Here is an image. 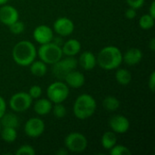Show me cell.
I'll return each instance as SVG.
<instances>
[{
  "mask_svg": "<svg viewBox=\"0 0 155 155\" xmlns=\"http://www.w3.org/2000/svg\"><path fill=\"white\" fill-rule=\"evenodd\" d=\"M37 51L30 41H20L13 48L12 56L14 61L21 66L30 65L35 59Z\"/></svg>",
  "mask_w": 155,
  "mask_h": 155,
  "instance_id": "1",
  "label": "cell"
},
{
  "mask_svg": "<svg viewBox=\"0 0 155 155\" xmlns=\"http://www.w3.org/2000/svg\"><path fill=\"white\" fill-rule=\"evenodd\" d=\"M123 62V54L120 49L114 45L103 48L96 58V63L104 70H114L119 67Z\"/></svg>",
  "mask_w": 155,
  "mask_h": 155,
  "instance_id": "2",
  "label": "cell"
},
{
  "mask_svg": "<svg viewBox=\"0 0 155 155\" xmlns=\"http://www.w3.org/2000/svg\"><path fill=\"white\" fill-rule=\"evenodd\" d=\"M96 110V102L94 98L87 94L79 95L73 107L74 114L80 120H85L91 117Z\"/></svg>",
  "mask_w": 155,
  "mask_h": 155,
  "instance_id": "3",
  "label": "cell"
},
{
  "mask_svg": "<svg viewBox=\"0 0 155 155\" xmlns=\"http://www.w3.org/2000/svg\"><path fill=\"white\" fill-rule=\"evenodd\" d=\"M37 54L41 61L48 64H54L63 57L62 47L56 45L53 42L41 45L37 51Z\"/></svg>",
  "mask_w": 155,
  "mask_h": 155,
  "instance_id": "4",
  "label": "cell"
},
{
  "mask_svg": "<svg viewBox=\"0 0 155 155\" xmlns=\"http://www.w3.org/2000/svg\"><path fill=\"white\" fill-rule=\"evenodd\" d=\"M77 64H78V61L74 56H67L64 59L61 58L58 62L53 64L52 73L56 78L60 80H64L65 75L69 72L76 68Z\"/></svg>",
  "mask_w": 155,
  "mask_h": 155,
  "instance_id": "5",
  "label": "cell"
},
{
  "mask_svg": "<svg viewBox=\"0 0 155 155\" xmlns=\"http://www.w3.org/2000/svg\"><path fill=\"white\" fill-rule=\"evenodd\" d=\"M69 95V88L61 81L51 84L47 88V97L54 104H60L66 100Z\"/></svg>",
  "mask_w": 155,
  "mask_h": 155,
  "instance_id": "6",
  "label": "cell"
},
{
  "mask_svg": "<svg viewBox=\"0 0 155 155\" xmlns=\"http://www.w3.org/2000/svg\"><path fill=\"white\" fill-rule=\"evenodd\" d=\"M86 137L80 133H71L64 139V145L67 151L72 153H83L87 147Z\"/></svg>",
  "mask_w": 155,
  "mask_h": 155,
  "instance_id": "7",
  "label": "cell"
},
{
  "mask_svg": "<svg viewBox=\"0 0 155 155\" xmlns=\"http://www.w3.org/2000/svg\"><path fill=\"white\" fill-rule=\"evenodd\" d=\"M32 98L28 93L20 92L16 93L9 100L10 108L17 113H22L26 111L32 104Z\"/></svg>",
  "mask_w": 155,
  "mask_h": 155,
  "instance_id": "8",
  "label": "cell"
},
{
  "mask_svg": "<svg viewBox=\"0 0 155 155\" xmlns=\"http://www.w3.org/2000/svg\"><path fill=\"white\" fill-rule=\"evenodd\" d=\"M45 131V123L43 120L35 117L29 119L25 125V133L31 138H36L43 134Z\"/></svg>",
  "mask_w": 155,
  "mask_h": 155,
  "instance_id": "9",
  "label": "cell"
},
{
  "mask_svg": "<svg viewBox=\"0 0 155 155\" xmlns=\"http://www.w3.org/2000/svg\"><path fill=\"white\" fill-rule=\"evenodd\" d=\"M54 30L61 36H67L74 32V25L68 17H59L54 23Z\"/></svg>",
  "mask_w": 155,
  "mask_h": 155,
  "instance_id": "10",
  "label": "cell"
},
{
  "mask_svg": "<svg viewBox=\"0 0 155 155\" xmlns=\"http://www.w3.org/2000/svg\"><path fill=\"white\" fill-rule=\"evenodd\" d=\"M18 11L12 5H3L0 7V22L5 25H10L18 20Z\"/></svg>",
  "mask_w": 155,
  "mask_h": 155,
  "instance_id": "11",
  "label": "cell"
},
{
  "mask_svg": "<svg viewBox=\"0 0 155 155\" xmlns=\"http://www.w3.org/2000/svg\"><path fill=\"white\" fill-rule=\"evenodd\" d=\"M109 125L114 133L124 134L130 128V122L125 116L117 114V115H114L110 119Z\"/></svg>",
  "mask_w": 155,
  "mask_h": 155,
  "instance_id": "12",
  "label": "cell"
},
{
  "mask_svg": "<svg viewBox=\"0 0 155 155\" xmlns=\"http://www.w3.org/2000/svg\"><path fill=\"white\" fill-rule=\"evenodd\" d=\"M33 35L37 43H39L40 45H44L52 42V39L54 37V32L49 26L45 25H41L35 27Z\"/></svg>",
  "mask_w": 155,
  "mask_h": 155,
  "instance_id": "13",
  "label": "cell"
},
{
  "mask_svg": "<svg viewBox=\"0 0 155 155\" xmlns=\"http://www.w3.org/2000/svg\"><path fill=\"white\" fill-rule=\"evenodd\" d=\"M64 81L70 87H73V88H80L81 86H83L84 84L85 78H84V75L81 72L75 71V69H74V70L69 72L65 75Z\"/></svg>",
  "mask_w": 155,
  "mask_h": 155,
  "instance_id": "14",
  "label": "cell"
},
{
  "mask_svg": "<svg viewBox=\"0 0 155 155\" xmlns=\"http://www.w3.org/2000/svg\"><path fill=\"white\" fill-rule=\"evenodd\" d=\"M143 58V52L139 48H130L124 54H123V61L128 65H135L141 62Z\"/></svg>",
  "mask_w": 155,
  "mask_h": 155,
  "instance_id": "15",
  "label": "cell"
},
{
  "mask_svg": "<svg viewBox=\"0 0 155 155\" xmlns=\"http://www.w3.org/2000/svg\"><path fill=\"white\" fill-rule=\"evenodd\" d=\"M78 63L84 70H93L97 64L96 56L90 51H84L80 54Z\"/></svg>",
  "mask_w": 155,
  "mask_h": 155,
  "instance_id": "16",
  "label": "cell"
},
{
  "mask_svg": "<svg viewBox=\"0 0 155 155\" xmlns=\"http://www.w3.org/2000/svg\"><path fill=\"white\" fill-rule=\"evenodd\" d=\"M81 50V44L76 39H70L64 43L62 45L63 54L66 56H74L76 55Z\"/></svg>",
  "mask_w": 155,
  "mask_h": 155,
  "instance_id": "17",
  "label": "cell"
},
{
  "mask_svg": "<svg viewBox=\"0 0 155 155\" xmlns=\"http://www.w3.org/2000/svg\"><path fill=\"white\" fill-rule=\"evenodd\" d=\"M52 108H53L52 102L49 99H45V98L38 99L34 105L35 112L39 115L48 114L52 111Z\"/></svg>",
  "mask_w": 155,
  "mask_h": 155,
  "instance_id": "18",
  "label": "cell"
},
{
  "mask_svg": "<svg viewBox=\"0 0 155 155\" xmlns=\"http://www.w3.org/2000/svg\"><path fill=\"white\" fill-rule=\"evenodd\" d=\"M0 124L3 127H10L16 129L19 126V119L14 114H4L0 118Z\"/></svg>",
  "mask_w": 155,
  "mask_h": 155,
  "instance_id": "19",
  "label": "cell"
},
{
  "mask_svg": "<svg viewBox=\"0 0 155 155\" xmlns=\"http://www.w3.org/2000/svg\"><path fill=\"white\" fill-rule=\"evenodd\" d=\"M47 71L46 64L43 61H34L30 64V72L33 75L37 77H43Z\"/></svg>",
  "mask_w": 155,
  "mask_h": 155,
  "instance_id": "20",
  "label": "cell"
},
{
  "mask_svg": "<svg viewBox=\"0 0 155 155\" xmlns=\"http://www.w3.org/2000/svg\"><path fill=\"white\" fill-rule=\"evenodd\" d=\"M116 142H117V137L114 132L104 133L101 139V144L106 150H110L111 148H113L116 144Z\"/></svg>",
  "mask_w": 155,
  "mask_h": 155,
  "instance_id": "21",
  "label": "cell"
},
{
  "mask_svg": "<svg viewBox=\"0 0 155 155\" xmlns=\"http://www.w3.org/2000/svg\"><path fill=\"white\" fill-rule=\"evenodd\" d=\"M115 79L119 84L127 85L132 81V74L126 69H118L115 73Z\"/></svg>",
  "mask_w": 155,
  "mask_h": 155,
  "instance_id": "22",
  "label": "cell"
},
{
  "mask_svg": "<svg viewBox=\"0 0 155 155\" xmlns=\"http://www.w3.org/2000/svg\"><path fill=\"white\" fill-rule=\"evenodd\" d=\"M1 137L2 139L8 143H14L17 137V133L16 129L15 128H10V127H3V130L0 131Z\"/></svg>",
  "mask_w": 155,
  "mask_h": 155,
  "instance_id": "23",
  "label": "cell"
},
{
  "mask_svg": "<svg viewBox=\"0 0 155 155\" xmlns=\"http://www.w3.org/2000/svg\"><path fill=\"white\" fill-rule=\"evenodd\" d=\"M103 106L109 112L116 111L120 107V101L114 96H107L103 101Z\"/></svg>",
  "mask_w": 155,
  "mask_h": 155,
  "instance_id": "24",
  "label": "cell"
},
{
  "mask_svg": "<svg viewBox=\"0 0 155 155\" xmlns=\"http://www.w3.org/2000/svg\"><path fill=\"white\" fill-rule=\"evenodd\" d=\"M154 19L153 17H152L149 14L147 15H143L140 20H139V25L140 27L144 29V30H148L151 29L152 27H153L154 25Z\"/></svg>",
  "mask_w": 155,
  "mask_h": 155,
  "instance_id": "25",
  "label": "cell"
},
{
  "mask_svg": "<svg viewBox=\"0 0 155 155\" xmlns=\"http://www.w3.org/2000/svg\"><path fill=\"white\" fill-rule=\"evenodd\" d=\"M131 151L128 147L119 144L114 145L113 148L110 149V154L111 155H131Z\"/></svg>",
  "mask_w": 155,
  "mask_h": 155,
  "instance_id": "26",
  "label": "cell"
},
{
  "mask_svg": "<svg viewBox=\"0 0 155 155\" xmlns=\"http://www.w3.org/2000/svg\"><path fill=\"white\" fill-rule=\"evenodd\" d=\"M9 26L10 32L14 35H20L23 33V31L25 30V25L23 22L16 20L15 22H14L13 24H11Z\"/></svg>",
  "mask_w": 155,
  "mask_h": 155,
  "instance_id": "27",
  "label": "cell"
},
{
  "mask_svg": "<svg viewBox=\"0 0 155 155\" xmlns=\"http://www.w3.org/2000/svg\"><path fill=\"white\" fill-rule=\"evenodd\" d=\"M52 110H53L54 115L56 118H64L66 114V109L62 104V103L55 104V105L54 106V108H52Z\"/></svg>",
  "mask_w": 155,
  "mask_h": 155,
  "instance_id": "28",
  "label": "cell"
},
{
  "mask_svg": "<svg viewBox=\"0 0 155 155\" xmlns=\"http://www.w3.org/2000/svg\"><path fill=\"white\" fill-rule=\"evenodd\" d=\"M15 154L17 155H35V151L31 145H22L19 147V149L15 152Z\"/></svg>",
  "mask_w": 155,
  "mask_h": 155,
  "instance_id": "29",
  "label": "cell"
},
{
  "mask_svg": "<svg viewBox=\"0 0 155 155\" xmlns=\"http://www.w3.org/2000/svg\"><path fill=\"white\" fill-rule=\"evenodd\" d=\"M28 94L32 99H38L42 94V88L39 85H33L30 87Z\"/></svg>",
  "mask_w": 155,
  "mask_h": 155,
  "instance_id": "30",
  "label": "cell"
},
{
  "mask_svg": "<svg viewBox=\"0 0 155 155\" xmlns=\"http://www.w3.org/2000/svg\"><path fill=\"white\" fill-rule=\"evenodd\" d=\"M144 1L145 0H126L128 5L134 9H138V8L142 7L144 4Z\"/></svg>",
  "mask_w": 155,
  "mask_h": 155,
  "instance_id": "31",
  "label": "cell"
},
{
  "mask_svg": "<svg viewBox=\"0 0 155 155\" xmlns=\"http://www.w3.org/2000/svg\"><path fill=\"white\" fill-rule=\"evenodd\" d=\"M136 15H137L136 9H134V8H133V7H130V8H128V9L125 11V16H126V18L130 19V20L134 19V18L136 17Z\"/></svg>",
  "mask_w": 155,
  "mask_h": 155,
  "instance_id": "32",
  "label": "cell"
},
{
  "mask_svg": "<svg viewBox=\"0 0 155 155\" xmlns=\"http://www.w3.org/2000/svg\"><path fill=\"white\" fill-rule=\"evenodd\" d=\"M148 85L150 90L153 93L155 89V72H152L150 77H149V82H148Z\"/></svg>",
  "mask_w": 155,
  "mask_h": 155,
  "instance_id": "33",
  "label": "cell"
},
{
  "mask_svg": "<svg viewBox=\"0 0 155 155\" xmlns=\"http://www.w3.org/2000/svg\"><path fill=\"white\" fill-rule=\"evenodd\" d=\"M5 110H6L5 101L4 100L2 96H0V118L4 115V114L5 113Z\"/></svg>",
  "mask_w": 155,
  "mask_h": 155,
  "instance_id": "34",
  "label": "cell"
},
{
  "mask_svg": "<svg viewBox=\"0 0 155 155\" xmlns=\"http://www.w3.org/2000/svg\"><path fill=\"white\" fill-rule=\"evenodd\" d=\"M52 42H53L54 44H55L56 45L60 46V47H62V45H64V42H63V40H62L61 37H53Z\"/></svg>",
  "mask_w": 155,
  "mask_h": 155,
  "instance_id": "35",
  "label": "cell"
},
{
  "mask_svg": "<svg viewBox=\"0 0 155 155\" xmlns=\"http://www.w3.org/2000/svg\"><path fill=\"white\" fill-rule=\"evenodd\" d=\"M149 15L155 18V2L153 1L152 4H151V6H150V11H149Z\"/></svg>",
  "mask_w": 155,
  "mask_h": 155,
  "instance_id": "36",
  "label": "cell"
},
{
  "mask_svg": "<svg viewBox=\"0 0 155 155\" xmlns=\"http://www.w3.org/2000/svg\"><path fill=\"white\" fill-rule=\"evenodd\" d=\"M67 153H68V151H67L66 148H61V149H59V150L55 153V154L56 155H66Z\"/></svg>",
  "mask_w": 155,
  "mask_h": 155,
  "instance_id": "37",
  "label": "cell"
},
{
  "mask_svg": "<svg viewBox=\"0 0 155 155\" xmlns=\"http://www.w3.org/2000/svg\"><path fill=\"white\" fill-rule=\"evenodd\" d=\"M149 45H150V49H151L152 51H154L155 50V39L154 38H152V39H151V42H150Z\"/></svg>",
  "mask_w": 155,
  "mask_h": 155,
  "instance_id": "38",
  "label": "cell"
},
{
  "mask_svg": "<svg viewBox=\"0 0 155 155\" xmlns=\"http://www.w3.org/2000/svg\"><path fill=\"white\" fill-rule=\"evenodd\" d=\"M7 2H8V0H0V5H5V4H6Z\"/></svg>",
  "mask_w": 155,
  "mask_h": 155,
  "instance_id": "39",
  "label": "cell"
},
{
  "mask_svg": "<svg viewBox=\"0 0 155 155\" xmlns=\"http://www.w3.org/2000/svg\"><path fill=\"white\" fill-rule=\"evenodd\" d=\"M0 131H1V124H0Z\"/></svg>",
  "mask_w": 155,
  "mask_h": 155,
  "instance_id": "40",
  "label": "cell"
}]
</instances>
